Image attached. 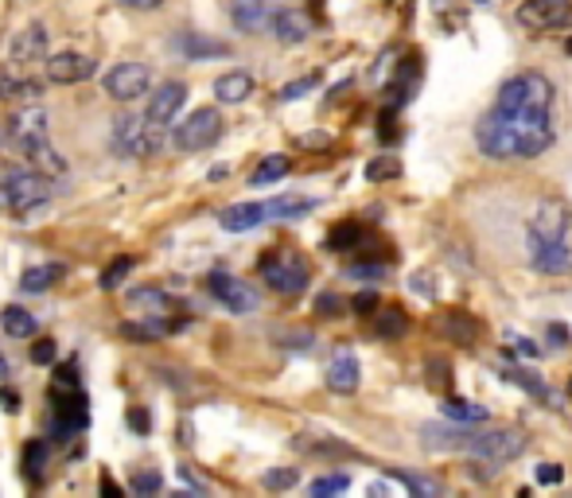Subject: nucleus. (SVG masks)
<instances>
[{
	"instance_id": "nucleus-1",
	"label": "nucleus",
	"mask_w": 572,
	"mask_h": 498,
	"mask_svg": "<svg viewBox=\"0 0 572 498\" xmlns=\"http://www.w3.org/2000/svg\"><path fill=\"white\" fill-rule=\"evenodd\" d=\"M556 141V87L541 71H518L479 118L476 144L491 160H533Z\"/></svg>"
},
{
	"instance_id": "nucleus-2",
	"label": "nucleus",
	"mask_w": 572,
	"mask_h": 498,
	"mask_svg": "<svg viewBox=\"0 0 572 498\" xmlns=\"http://www.w3.org/2000/svg\"><path fill=\"white\" fill-rule=\"evenodd\" d=\"M525 257L545 277L572 273V206L564 199L549 195L533 206L525 222Z\"/></svg>"
},
{
	"instance_id": "nucleus-3",
	"label": "nucleus",
	"mask_w": 572,
	"mask_h": 498,
	"mask_svg": "<svg viewBox=\"0 0 572 498\" xmlns=\"http://www.w3.org/2000/svg\"><path fill=\"white\" fill-rule=\"evenodd\" d=\"M262 281L273 288V293L280 296H300L304 288H308L311 281V270L308 262H304V254H296V250H273V254L262 257Z\"/></svg>"
},
{
	"instance_id": "nucleus-4",
	"label": "nucleus",
	"mask_w": 572,
	"mask_h": 498,
	"mask_svg": "<svg viewBox=\"0 0 572 498\" xmlns=\"http://www.w3.org/2000/svg\"><path fill=\"white\" fill-rule=\"evenodd\" d=\"M51 195H55V187H51V180L40 172H12L0 180V211L28 214L48 203Z\"/></svg>"
},
{
	"instance_id": "nucleus-5",
	"label": "nucleus",
	"mask_w": 572,
	"mask_h": 498,
	"mask_svg": "<svg viewBox=\"0 0 572 498\" xmlns=\"http://www.w3.org/2000/svg\"><path fill=\"white\" fill-rule=\"evenodd\" d=\"M51 402V436L55 440H74L90 425V402L82 389H48Z\"/></svg>"
},
{
	"instance_id": "nucleus-6",
	"label": "nucleus",
	"mask_w": 572,
	"mask_h": 498,
	"mask_svg": "<svg viewBox=\"0 0 572 498\" xmlns=\"http://www.w3.org/2000/svg\"><path fill=\"white\" fill-rule=\"evenodd\" d=\"M525 433L522 428H471L463 451H471L476 459H487V464H507V459H518L525 451Z\"/></svg>"
},
{
	"instance_id": "nucleus-7",
	"label": "nucleus",
	"mask_w": 572,
	"mask_h": 498,
	"mask_svg": "<svg viewBox=\"0 0 572 498\" xmlns=\"http://www.w3.org/2000/svg\"><path fill=\"white\" fill-rule=\"evenodd\" d=\"M223 136V113L203 105V110L187 113V118L175 125V149L180 152H207L211 144H218Z\"/></svg>"
},
{
	"instance_id": "nucleus-8",
	"label": "nucleus",
	"mask_w": 572,
	"mask_h": 498,
	"mask_svg": "<svg viewBox=\"0 0 572 498\" xmlns=\"http://www.w3.org/2000/svg\"><path fill=\"white\" fill-rule=\"evenodd\" d=\"M518 24L530 32H564L572 28V0H522Z\"/></svg>"
},
{
	"instance_id": "nucleus-9",
	"label": "nucleus",
	"mask_w": 572,
	"mask_h": 498,
	"mask_svg": "<svg viewBox=\"0 0 572 498\" xmlns=\"http://www.w3.org/2000/svg\"><path fill=\"white\" fill-rule=\"evenodd\" d=\"M102 87L113 102H136V98H144L152 90V71L144 63H118L102 79Z\"/></svg>"
},
{
	"instance_id": "nucleus-10",
	"label": "nucleus",
	"mask_w": 572,
	"mask_h": 498,
	"mask_svg": "<svg viewBox=\"0 0 572 498\" xmlns=\"http://www.w3.org/2000/svg\"><path fill=\"white\" fill-rule=\"evenodd\" d=\"M187 102V87L183 82H160L149 94V110H144V125L149 129H167L180 118V105Z\"/></svg>"
},
{
	"instance_id": "nucleus-11",
	"label": "nucleus",
	"mask_w": 572,
	"mask_h": 498,
	"mask_svg": "<svg viewBox=\"0 0 572 498\" xmlns=\"http://www.w3.org/2000/svg\"><path fill=\"white\" fill-rule=\"evenodd\" d=\"M207 293L215 296L218 304H226L231 312H238V316H249V312L257 308V293L246 285V281L231 277V273H211Z\"/></svg>"
},
{
	"instance_id": "nucleus-12",
	"label": "nucleus",
	"mask_w": 572,
	"mask_h": 498,
	"mask_svg": "<svg viewBox=\"0 0 572 498\" xmlns=\"http://www.w3.org/2000/svg\"><path fill=\"white\" fill-rule=\"evenodd\" d=\"M98 74V63L82 51H55L48 55V79L59 82V87H79V82H90Z\"/></svg>"
},
{
	"instance_id": "nucleus-13",
	"label": "nucleus",
	"mask_w": 572,
	"mask_h": 498,
	"mask_svg": "<svg viewBox=\"0 0 572 498\" xmlns=\"http://www.w3.org/2000/svg\"><path fill=\"white\" fill-rule=\"evenodd\" d=\"M9 129H12V141H17V149L28 156L32 149L48 144V110H43V105H28V110L12 113Z\"/></svg>"
},
{
	"instance_id": "nucleus-14",
	"label": "nucleus",
	"mask_w": 572,
	"mask_h": 498,
	"mask_svg": "<svg viewBox=\"0 0 572 498\" xmlns=\"http://www.w3.org/2000/svg\"><path fill=\"white\" fill-rule=\"evenodd\" d=\"M110 149H113V156H121V160H136V156H144V149H149V136H144V125L136 118H118L113 121V129H110Z\"/></svg>"
},
{
	"instance_id": "nucleus-15",
	"label": "nucleus",
	"mask_w": 572,
	"mask_h": 498,
	"mask_svg": "<svg viewBox=\"0 0 572 498\" xmlns=\"http://www.w3.org/2000/svg\"><path fill=\"white\" fill-rule=\"evenodd\" d=\"M231 20L238 32L254 35L265 24H273V4L269 0H231Z\"/></svg>"
},
{
	"instance_id": "nucleus-16",
	"label": "nucleus",
	"mask_w": 572,
	"mask_h": 498,
	"mask_svg": "<svg viewBox=\"0 0 572 498\" xmlns=\"http://www.w3.org/2000/svg\"><path fill=\"white\" fill-rule=\"evenodd\" d=\"M265 218H269V206L265 203H234L218 214V226H223L226 234H246V230L262 226Z\"/></svg>"
},
{
	"instance_id": "nucleus-17",
	"label": "nucleus",
	"mask_w": 572,
	"mask_h": 498,
	"mask_svg": "<svg viewBox=\"0 0 572 498\" xmlns=\"http://www.w3.org/2000/svg\"><path fill=\"white\" fill-rule=\"evenodd\" d=\"M175 48H180V55H187L191 63H203V59H226V55H231V43L211 40V35H203V32H183V35H175Z\"/></svg>"
},
{
	"instance_id": "nucleus-18",
	"label": "nucleus",
	"mask_w": 572,
	"mask_h": 498,
	"mask_svg": "<svg viewBox=\"0 0 572 498\" xmlns=\"http://www.w3.org/2000/svg\"><path fill=\"white\" fill-rule=\"evenodd\" d=\"M273 35H277V43H288V48L304 43L311 35L308 12H300V9H280V12H273Z\"/></svg>"
},
{
	"instance_id": "nucleus-19",
	"label": "nucleus",
	"mask_w": 572,
	"mask_h": 498,
	"mask_svg": "<svg viewBox=\"0 0 572 498\" xmlns=\"http://www.w3.org/2000/svg\"><path fill=\"white\" fill-rule=\"evenodd\" d=\"M9 55H12V63H35V59H43L48 55V28L43 24L20 28Z\"/></svg>"
},
{
	"instance_id": "nucleus-20",
	"label": "nucleus",
	"mask_w": 572,
	"mask_h": 498,
	"mask_svg": "<svg viewBox=\"0 0 572 498\" xmlns=\"http://www.w3.org/2000/svg\"><path fill=\"white\" fill-rule=\"evenodd\" d=\"M417 74H421V55H406L401 59V67H398V74H394V82L386 87V102H390V113L394 110H401V105L409 102V94H413V87H417Z\"/></svg>"
},
{
	"instance_id": "nucleus-21",
	"label": "nucleus",
	"mask_w": 572,
	"mask_h": 498,
	"mask_svg": "<svg viewBox=\"0 0 572 498\" xmlns=\"http://www.w3.org/2000/svg\"><path fill=\"white\" fill-rule=\"evenodd\" d=\"M327 389L335 394H355L358 389V358L350 350H339L327 366Z\"/></svg>"
},
{
	"instance_id": "nucleus-22",
	"label": "nucleus",
	"mask_w": 572,
	"mask_h": 498,
	"mask_svg": "<svg viewBox=\"0 0 572 498\" xmlns=\"http://www.w3.org/2000/svg\"><path fill=\"white\" fill-rule=\"evenodd\" d=\"M249 94H254V74L249 71H226L215 79V98L223 105H238L246 102Z\"/></svg>"
},
{
	"instance_id": "nucleus-23",
	"label": "nucleus",
	"mask_w": 572,
	"mask_h": 498,
	"mask_svg": "<svg viewBox=\"0 0 572 498\" xmlns=\"http://www.w3.org/2000/svg\"><path fill=\"white\" fill-rule=\"evenodd\" d=\"M0 327H4L9 339H32V335L40 332V319L28 308H20V304H9V308L0 312Z\"/></svg>"
},
{
	"instance_id": "nucleus-24",
	"label": "nucleus",
	"mask_w": 572,
	"mask_h": 498,
	"mask_svg": "<svg viewBox=\"0 0 572 498\" xmlns=\"http://www.w3.org/2000/svg\"><path fill=\"white\" fill-rule=\"evenodd\" d=\"M390 479H398L413 498H445V487H440L437 479H429V475L406 471V467H390Z\"/></svg>"
},
{
	"instance_id": "nucleus-25",
	"label": "nucleus",
	"mask_w": 572,
	"mask_h": 498,
	"mask_svg": "<svg viewBox=\"0 0 572 498\" xmlns=\"http://www.w3.org/2000/svg\"><path fill=\"white\" fill-rule=\"evenodd\" d=\"M440 327H445L448 339L460 343V347H471V343L479 339V324L468 316V312H448V316L440 319Z\"/></svg>"
},
{
	"instance_id": "nucleus-26",
	"label": "nucleus",
	"mask_w": 572,
	"mask_h": 498,
	"mask_svg": "<svg viewBox=\"0 0 572 498\" xmlns=\"http://www.w3.org/2000/svg\"><path fill=\"white\" fill-rule=\"evenodd\" d=\"M445 417L448 420H456V425H463V428H471V425H483L487 420V409L483 405H476V402H463V397H445Z\"/></svg>"
},
{
	"instance_id": "nucleus-27",
	"label": "nucleus",
	"mask_w": 572,
	"mask_h": 498,
	"mask_svg": "<svg viewBox=\"0 0 572 498\" xmlns=\"http://www.w3.org/2000/svg\"><path fill=\"white\" fill-rule=\"evenodd\" d=\"M362 237H366L362 222L347 218V222H339L331 234H327V250H335V254H347V250H358V245H362Z\"/></svg>"
},
{
	"instance_id": "nucleus-28",
	"label": "nucleus",
	"mask_w": 572,
	"mask_h": 498,
	"mask_svg": "<svg viewBox=\"0 0 572 498\" xmlns=\"http://www.w3.org/2000/svg\"><path fill=\"white\" fill-rule=\"evenodd\" d=\"M288 167H293V160L280 156V152H273V156H262V164L254 167V175H249V183H254V187H269V183L285 180Z\"/></svg>"
},
{
	"instance_id": "nucleus-29",
	"label": "nucleus",
	"mask_w": 572,
	"mask_h": 498,
	"mask_svg": "<svg viewBox=\"0 0 572 498\" xmlns=\"http://www.w3.org/2000/svg\"><path fill=\"white\" fill-rule=\"evenodd\" d=\"M269 206V218H304L308 211H316V199H308V195H277L273 203H265Z\"/></svg>"
},
{
	"instance_id": "nucleus-30",
	"label": "nucleus",
	"mask_w": 572,
	"mask_h": 498,
	"mask_svg": "<svg viewBox=\"0 0 572 498\" xmlns=\"http://www.w3.org/2000/svg\"><path fill=\"white\" fill-rule=\"evenodd\" d=\"M0 98H9V102H40L43 87L32 79H9V74H0Z\"/></svg>"
},
{
	"instance_id": "nucleus-31",
	"label": "nucleus",
	"mask_w": 572,
	"mask_h": 498,
	"mask_svg": "<svg viewBox=\"0 0 572 498\" xmlns=\"http://www.w3.org/2000/svg\"><path fill=\"white\" fill-rule=\"evenodd\" d=\"M20 471L32 482H43V471H48V444L43 440H28L24 456H20Z\"/></svg>"
},
{
	"instance_id": "nucleus-32",
	"label": "nucleus",
	"mask_w": 572,
	"mask_h": 498,
	"mask_svg": "<svg viewBox=\"0 0 572 498\" xmlns=\"http://www.w3.org/2000/svg\"><path fill=\"white\" fill-rule=\"evenodd\" d=\"M374 332H378L381 339H401V335L409 332V316L390 304V308L378 312V319H374Z\"/></svg>"
},
{
	"instance_id": "nucleus-33",
	"label": "nucleus",
	"mask_w": 572,
	"mask_h": 498,
	"mask_svg": "<svg viewBox=\"0 0 572 498\" xmlns=\"http://www.w3.org/2000/svg\"><path fill=\"white\" fill-rule=\"evenodd\" d=\"M55 277H63V265H32V270H24V277H20V288L40 296L48 293Z\"/></svg>"
},
{
	"instance_id": "nucleus-34",
	"label": "nucleus",
	"mask_w": 572,
	"mask_h": 498,
	"mask_svg": "<svg viewBox=\"0 0 572 498\" xmlns=\"http://www.w3.org/2000/svg\"><path fill=\"white\" fill-rule=\"evenodd\" d=\"M350 487V475L347 471H331V475H319L316 482L308 487V498H339L343 490Z\"/></svg>"
},
{
	"instance_id": "nucleus-35",
	"label": "nucleus",
	"mask_w": 572,
	"mask_h": 498,
	"mask_svg": "<svg viewBox=\"0 0 572 498\" xmlns=\"http://www.w3.org/2000/svg\"><path fill=\"white\" fill-rule=\"evenodd\" d=\"M502 382H514V386H522L525 394H533V397H549L545 382H541V378H530V374L518 370V366H502Z\"/></svg>"
},
{
	"instance_id": "nucleus-36",
	"label": "nucleus",
	"mask_w": 572,
	"mask_h": 498,
	"mask_svg": "<svg viewBox=\"0 0 572 498\" xmlns=\"http://www.w3.org/2000/svg\"><path fill=\"white\" fill-rule=\"evenodd\" d=\"M28 160H32L35 167H43V172H67V160L59 156V149H51V141L28 152Z\"/></svg>"
},
{
	"instance_id": "nucleus-37",
	"label": "nucleus",
	"mask_w": 572,
	"mask_h": 498,
	"mask_svg": "<svg viewBox=\"0 0 572 498\" xmlns=\"http://www.w3.org/2000/svg\"><path fill=\"white\" fill-rule=\"evenodd\" d=\"M129 304H133V308H152V316L167 312V296L160 293V288H136V293H129Z\"/></svg>"
},
{
	"instance_id": "nucleus-38",
	"label": "nucleus",
	"mask_w": 572,
	"mask_h": 498,
	"mask_svg": "<svg viewBox=\"0 0 572 498\" xmlns=\"http://www.w3.org/2000/svg\"><path fill=\"white\" fill-rule=\"evenodd\" d=\"M160 487H164V475H160L156 467L133 475V498H152V495H160Z\"/></svg>"
},
{
	"instance_id": "nucleus-39",
	"label": "nucleus",
	"mask_w": 572,
	"mask_h": 498,
	"mask_svg": "<svg viewBox=\"0 0 572 498\" xmlns=\"http://www.w3.org/2000/svg\"><path fill=\"white\" fill-rule=\"evenodd\" d=\"M167 327L164 324H156V319H144V324H121V335H125V339H133V343H152V339H160V335H164Z\"/></svg>"
},
{
	"instance_id": "nucleus-40",
	"label": "nucleus",
	"mask_w": 572,
	"mask_h": 498,
	"mask_svg": "<svg viewBox=\"0 0 572 498\" xmlns=\"http://www.w3.org/2000/svg\"><path fill=\"white\" fill-rule=\"evenodd\" d=\"M394 175H401V164L394 156H381V160H374V164H366V180L370 183L394 180Z\"/></svg>"
},
{
	"instance_id": "nucleus-41",
	"label": "nucleus",
	"mask_w": 572,
	"mask_h": 498,
	"mask_svg": "<svg viewBox=\"0 0 572 498\" xmlns=\"http://www.w3.org/2000/svg\"><path fill=\"white\" fill-rule=\"evenodd\" d=\"M129 270H133V257H118V262H113L110 270L102 273V288H105V293H113V288H118L121 281L129 277Z\"/></svg>"
},
{
	"instance_id": "nucleus-42",
	"label": "nucleus",
	"mask_w": 572,
	"mask_h": 498,
	"mask_svg": "<svg viewBox=\"0 0 572 498\" xmlns=\"http://www.w3.org/2000/svg\"><path fill=\"white\" fill-rule=\"evenodd\" d=\"M296 479H300V475H296V467H273V471H265V487L269 490H288V487H296Z\"/></svg>"
},
{
	"instance_id": "nucleus-43",
	"label": "nucleus",
	"mask_w": 572,
	"mask_h": 498,
	"mask_svg": "<svg viewBox=\"0 0 572 498\" xmlns=\"http://www.w3.org/2000/svg\"><path fill=\"white\" fill-rule=\"evenodd\" d=\"M390 273V265H381V262H355L347 270V277H355V281H381Z\"/></svg>"
},
{
	"instance_id": "nucleus-44",
	"label": "nucleus",
	"mask_w": 572,
	"mask_h": 498,
	"mask_svg": "<svg viewBox=\"0 0 572 498\" xmlns=\"http://www.w3.org/2000/svg\"><path fill=\"white\" fill-rule=\"evenodd\" d=\"M347 308H350V304L343 301V296H335V293H319V296H316V312H319V316H324V319L343 316V312H347Z\"/></svg>"
},
{
	"instance_id": "nucleus-45",
	"label": "nucleus",
	"mask_w": 572,
	"mask_h": 498,
	"mask_svg": "<svg viewBox=\"0 0 572 498\" xmlns=\"http://www.w3.org/2000/svg\"><path fill=\"white\" fill-rule=\"evenodd\" d=\"M319 87V74H308V79H296V82H288V87H280V102H296V98H304L308 90H316Z\"/></svg>"
},
{
	"instance_id": "nucleus-46",
	"label": "nucleus",
	"mask_w": 572,
	"mask_h": 498,
	"mask_svg": "<svg viewBox=\"0 0 572 498\" xmlns=\"http://www.w3.org/2000/svg\"><path fill=\"white\" fill-rule=\"evenodd\" d=\"M51 386H55V389H79V363L67 358V363L55 370V382H51Z\"/></svg>"
},
{
	"instance_id": "nucleus-47",
	"label": "nucleus",
	"mask_w": 572,
	"mask_h": 498,
	"mask_svg": "<svg viewBox=\"0 0 572 498\" xmlns=\"http://www.w3.org/2000/svg\"><path fill=\"white\" fill-rule=\"evenodd\" d=\"M350 312H355V316H374V312H381L378 293H370V288H366V293H358L355 301H350Z\"/></svg>"
},
{
	"instance_id": "nucleus-48",
	"label": "nucleus",
	"mask_w": 572,
	"mask_h": 498,
	"mask_svg": "<svg viewBox=\"0 0 572 498\" xmlns=\"http://www.w3.org/2000/svg\"><path fill=\"white\" fill-rule=\"evenodd\" d=\"M125 420H129V428H133L136 436L152 433V417H149V409H141V405H133V409L125 413Z\"/></svg>"
},
{
	"instance_id": "nucleus-49",
	"label": "nucleus",
	"mask_w": 572,
	"mask_h": 498,
	"mask_svg": "<svg viewBox=\"0 0 572 498\" xmlns=\"http://www.w3.org/2000/svg\"><path fill=\"white\" fill-rule=\"evenodd\" d=\"M59 358V347H55V339H40L32 347V363L35 366H51Z\"/></svg>"
},
{
	"instance_id": "nucleus-50",
	"label": "nucleus",
	"mask_w": 572,
	"mask_h": 498,
	"mask_svg": "<svg viewBox=\"0 0 572 498\" xmlns=\"http://www.w3.org/2000/svg\"><path fill=\"white\" fill-rule=\"evenodd\" d=\"M429 370H432V386H445L452 382V370H448V363H440V358H429Z\"/></svg>"
},
{
	"instance_id": "nucleus-51",
	"label": "nucleus",
	"mask_w": 572,
	"mask_h": 498,
	"mask_svg": "<svg viewBox=\"0 0 572 498\" xmlns=\"http://www.w3.org/2000/svg\"><path fill=\"white\" fill-rule=\"evenodd\" d=\"M98 495H102V498H129L125 490H121L118 482H113V475H110V471H105L102 479H98Z\"/></svg>"
},
{
	"instance_id": "nucleus-52",
	"label": "nucleus",
	"mask_w": 572,
	"mask_h": 498,
	"mask_svg": "<svg viewBox=\"0 0 572 498\" xmlns=\"http://www.w3.org/2000/svg\"><path fill=\"white\" fill-rule=\"evenodd\" d=\"M564 479V471L556 464H541L538 467V482H545V487H553V482H561Z\"/></svg>"
},
{
	"instance_id": "nucleus-53",
	"label": "nucleus",
	"mask_w": 572,
	"mask_h": 498,
	"mask_svg": "<svg viewBox=\"0 0 572 498\" xmlns=\"http://www.w3.org/2000/svg\"><path fill=\"white\" fill-rule=\"evenodd\" d=\"M0 405H4V413H20V394L4 386V389H0Z\"/></svg>"
},
{
	"instance_id": "nucleus-54",
	"label": "nucleus",
	"mask_w": 572,
	"mask_h": 498,
	"mask_svg": "<svg viewBox=\"0 0 572 498\" xmlns=\"http://www.w3.org/2000/svg\"><path fill=\"white\" fill-rule=\"evenodd\" d=\"M549 339H553V347H564V343H569V327H564V324H549Z\"/></svg>"
},
{
	"instance_id": "nucleus-55",
	"label": "nucleus",
	"mask_w": 572,
	"mask_h": 498,
	"mask_svg": "<svg viewBox=\"0 0 572 498\" xmlns=\"http://www.w3.org/2000/svg\"><path fill=\"white\" fill-rule=\"evenodd\" d=\"M327 141H331V136L327 133H311V136H304V149H327Z\"/></svg>"
},
{
	"instance_id": "nucleus-56",
	"label": "nucleus",
	"mask_w": 572,
	"mask_h": 498,
	"mask_svg": "<svg viewBox=\"0 0 572 498\" xmlns=\"http://www.w3.org/2000/svg\"><path fill=\"white\" fill-rule=\"evenodd\" d=\"M121 4H129V9H160L164 0H121Z\"/></svg>"
},
{
	"instance_id": "nucleus-57",
	"label": "nucleus",
	"mask_w": 572,
	"mask_h": 498,
	"mask_svg": "<svg viewBox=\"0 0 572 498\" xmlns=\"http://www.w3.org/2000/svg\"><path fill=\"white\" fill-rule=\"evenodd\" d=\"M514 350L518 355H538V347H533L530 339H514Z\"/></svg>"
},
{
	"instance_id": "nucleus-58",
	"label": "nucleus",
	"mask_w": 572,
	"mask_h": 498,
	"mask_svg": "<svg viewBox=\"0 0 572 498\" xmlns=\"http://www.w3.org/2000/svg\"><path fill=\"white\" fill-rule=\"evenodd\" d=\"M370 498H386V487H381V482H374V487H370Z\"/></svg>"
},
{
	"instance_id": "nucleus-59",
	"label": "nucleus",
	"mask_w": 572,
	"mask_h": 498,
	"mask_svg": "<svg viewBox=\"0 0 572 498\" xmlns=\"http://www.w3.org/2000/svg\"><path fill=\"white\" fill-rule=\"evenodd\" d=\"M4 374H9V363H4V355H0V378H4Z\"/></svg>"
},
{
	"instance_id": "nucleus-60",
	"label": "nucleus",
	"mask_w": 572,
	"mask_h": 498,
	"mask_svg": "<svg viewBox=\"0 0 572 498\" xmlns=\"http://www.w3.org/2000/svg\"><path fill=\"white\" fill-rule=\"evenodd\" d=\"M172 498H195V495H191V490H175Z\"/></svg>"
},
{
	"instance_id": "nucleus-61",
	"label": "nucleus",
	"mask_w": 572,
	"mask_h": 498,
	"mask_svg": "<svg viewBox=\"0 0 572 498\" xmlns=\"http://www.w3.org/2000/svg\"><path fill=\"white\" fill-rule=\"evenodd\" d=\"M564 51H569V55H572V35H569V43H564Z\"/></svg>"
},
{
	"instance_id": "nucleus-62",
	"label": "nucleus",
	"mask_w": 572,
	"mask_h": 498,
	"mask_svg": "<svg viewBox=\"0 0 572 498\" xmlns=\"http://www.w3.org/2000/svg\"><path fill=\"white\" fill-rule=\"evenodd\" d=\"M569 397H572V378H569Z\"/></svg>"
},
{
	"instance_id": "nucleus-63",
	"label": "nucleus",
	"mask_w": 572,
	"mask_h": 498,
	"mask_svg": "<svg viewBox=\"0 0 572 498\" xmlns=\"http://www.w3.org/2000/svg\"><path fill=\"white\" fill-rule=\"evenodd\" d=\"M479 4H483V0H479Z\"/></svg>"
}]
</instances>
